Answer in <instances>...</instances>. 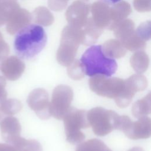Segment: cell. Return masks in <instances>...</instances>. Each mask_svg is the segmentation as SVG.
<instances>
[{"label":"cell","mask_w":151,"mask_h":151,"mask_svg":"<svg viewBox=\"0 0 151 151\" xmlns=\"http://www.w3.org/2000/svg\"><path fill=\"white\" fill-rule=\"evenodd\" d=\"M47 42V35L42 27L28 24L18 30L14 39V48L19 57L28 60L38 54Z\"/></svg>","instance_id":"obj_1"},{"label":"cell","mask_w":151,"mask_h":151,"mask_svg":"<svg viewBox=\"0 0 151 151\" xmlns=\"http://www.w3.org/2000/svg\"><path fill=\"white\" fill-rule=\"evenodd\" d=\"M84 74L93 77L96 75L111 76L117 70L116 60L107 56L100 45L88 48L83 54L80 61Z\"/></svg>","instance_id":"obj_2"},{"label":"cell","mask_w":151,"mask_h":151,"mask_svg":"<svg viewBox=\"0 0 151 151\" xmlns=\"http://www.w3.org/2000/svg\"><path fill=\"white\" fill-rule=\"evenodd\" d=\"M119 115L113 110L101 107L91 109L87 113V119L94 133L104 136L117 129Z\"/></svg>","instance_id":"obj_3"},{"label":"cell","mask_w":151,"mask_h":151,"mask_svg":"<svg viewBox=\"0 0 151 151\" xmlns=\"http://www.w3.org/2000/svg\"><path fill=\"white\" fill-rule=\"evenodd\" d=\"M63 119L67 140L71 144L81 143L85 135L81 129L89 127L86 111L70 107Z\"/></svg>","instance_id":"obj_4"},{"label":"cell","mask_w":151,"mask_h":151,"mask_svg":"<svg viewBox=\"0 0 151 151\" xmlns=\"http://www.w3.org/2000/svg\"><path fill=\"white\" fill-rule=\"evenodd\" d=\"M91 91L99 96L116 99L124 88V80L117 78H109L103 75H96L88 80Z\"/></svg>","instance_id":"obj_5"},{"label":"cell","mask_w":151,"mask_h":151,"mask_svg":"<svg viewBox=\"0 0 151 151\" xmlns=\"http://www.w3.org/2000/svg\"><path fill=\"white\" fill-rule=\"evenodd\" d=\"M117 129L123 132L130 139H147L151 134V120L146 116L132 122L127 116H120Z\"/></svg>","instance_id":"obj_6"},{"label":"cell","mask_w":151,"mask_h":151,"mask_svg":"<svg viewBox=\"0 0 151 151\" xmlns=\"http://www.w3.org/2000/svg\"><path fill=\"white\" fill-rule=\"evenodd\" d=\"M73 99L72 88L66 85H58L53 90L51 101L49 104L51 116L61 120L70 109Z\"/></svg>","instance_id":"obj_7"},{"label":"cell","mask_w":151,"mask_h":151,"mask_svg":"<svg viewBox=\"0 0 151 151\" xmlns=\"http://www.w3.org/2000/svg\"><path fill=\"white\" fill-rule=\"evenodd\" d=\"M27 103L40 119L45 120L51 116L49 111L48 94L45 90L41 88L33 90L28 97Z\"/></svg>","instance_id":"obj_8"},{"label":"cell","mask_w":151,"mask_h":151,"mask_svg":"<svg viewBox=\"0 0 151 151\" xmlns=\"http://www.w3.org/2000/svg\"><path fill=\"white\" fill-rule=\"evenodd\" d=\"M0 69L6 79L15 81L22 76L25 70V64L19 58L11 56L2 60Z\"/></svg>","instance_id":"obj_9"},{"label":"cell","mask_w":151,"mask_h":151,"mask_svg":"<svg viewBox=\"0 0 151 151\" xmlns=\"http://www.w3.org/2000/svg\"><path fill=\"white\" fill-rule=\"evenodd\" d=\"M0 130L3 139L11 144L15 138L19 136L21 127L16 117L7 116L0 121Z\"/></svg>","instance_id":"obj_10"},{"label":"cell","mask_w":151,"mask_h":151,"mask_svg":"<svg viewBox=\"0 0 151 151\" xmlns=\"http://www.w3.org/2000/svg\"><path fill=\"white\" fill-rule=\"evenodd\" d=\"M147 84L148 82L146 77L140 74H133L124 80L126 91L133 96L136 93L145 90Z\"/></svg>","instance_id":"obj_11"},{"label":"cell","mask_w":151,"mask_h":151,"mask_svg":"<svg viewBox=\"0 0 151 151\" xmlns=\"http://www.w3.org/2000/svg\"><path fill=\"white\" fill-rule=\"evenodd\" d=\"M151 111V94L149 93L143 99L136 101L132 106V113L136 118H142L149 114Z\"/></svg>","instance_id":"obj_12"},{"label":"cell","mask_w":151,"mask_h":151,"mask_svg":"<svg viewBox=\"0 0 151 151\" xmlns=\"http://www.w3.org/2000/svg\"><path fill=\"white\" fill-rule=\"evenodd\" d=\"M9 145L17 151H42V147L38 141L27 140L20 136L15 138Z\"/></svg>","instance_id":"obj_13"},{"label":"cell","mask_w":151,"mask_h":151,"mask_svg":"<svg viewBox=\"0 0 151 151\" xmlns=\"http://www.w3.org/2000/svg\"><path fill=\"white\" fill-rule=\"evenodd\" d=\"M76 151H112L104 142L97 139L88 140L80 143Z\"/></svg>","instance_id":"obj_14"},{"label":"cell","mask_w":151,"mask_h":151,"mask_svg":"<svg viewBox=\"0 0 151 151\" xmlns=\"http://www.w3.org/2000/svg\"><path fill=\"white\" fill-rule=\"evenodd\" d=\"M22 108L21 102L15 99H6L0 104V113L2 114L12 116L19 112Z\"/></svg>","instance_id":"obj_15"},{"label":"cell","mask_w":151,"mask_h":151,"mask_svg":"<svg viewBox=\"0 0 151 151\" xmlns=\"http://www.w3.org/2000/svg\"><path fill=\"white\" fill-rule=\"evenodd\" d=\"M17 6L14 0L0 1V26L6 23L12 12L17 9Z\"/></svg>","instance_id":"obj_16"},{"label":"cell","mask_w":151,"mask_h":151,"mask_svg":"<svg viewBox=\"0 0 151 151\" xmlns=\"http://www.w3.org/2000/svg\"><path fill=\"white\" fill-rule=\"evenodd\" d=\"M146 57L144 54H137L133 57L132 66L136 73L141 74L147 70L149 65V60Z\"/></svg>","instance_id":"obj_17"},{"label":"cell","mask_w":151,"mask_h":151,"mask_svg":"<svg viewBox=\"0 0 151 151\" xmlns=\"http://www.w3.org/2000/svg\"><path fill=\"white\" fill-rule=\"evenodd\" d=\"M68 76L75 80H78L83 78L85 75L83 68L80 62L75 63L68 69Z\"/></svg>","instance_id":"obj_18"},{"label":"cell","mask_w":151,"mask_h":151,"mask_svg":"<svg viewBox=\"0 0 151 151\" xmlns=\"http://www.w3.org/2000/svg\"><path fill=\"white\" fill-rule=\"evenodd\" d=\"M9 52L8 45L5 42L0 32V60H3L8 56Z\"/></svg>","instance_id":"obj_19"},{"label":"cell","mask_w":151,"mask_h":151,"mask_svg":"<svg viewBox=\"0 0 151 151\" xmlns=\"http://www.w3.org/2000/svg\"><path fill=\"white\" fill-rule=\"evenodd\" d=\"M6 80L4 77L0 76V104L6 99L7 92L5 90Z\"/></svg>","instance_id":"obj_20"},{"label":"cell","mask_w":151,"mask_h":151,"mask_svg":"<svg viewBox=\"0 0 151 151\" xmlns=\"http://www.w3.org/2000/svg\"><path fill=\"white\" fill-rule=\"evenodd\" d=\"M0 151H17L15 148L9 144L0 143Z\"/></svg>","instance_id":"obj_21"},{"label":"cell","mask_w":151,"mask_h":151,"mask_svg":"<svg viewBox=\"0 0 151 151\" xmlns=\"http://www.w3.org/2000/svg\"><path fill=\"white\" fill-rule=\"evenodd\" d=\"M106 4L108 5H113V4H116L118 2H119L120 1H121L122 0H99Z\"/></svg>","instance_id":"obj_22"},{"label":"cell","mask_w":151,"mask_h":151,"mask_svg":"<svg viewBox=\"0 0 151 151\" xmlns=\"http://www.w3.org/2000/svg\"><path fill=\"white\" fill-rule=\"evenodd\" d=\"M128 151H145L142 147H134L132 149H130V150H129Z\"/></svg>","instance_id":"obj_23"},{"label":"cell","mask_w":151,"mask_h":151,"mask_svg":"<svg viewBox=\"0 0 151 151\" xmlns=\"http://www.w3.org/2000/svg\"><path fill=\"white\" fill-rule=\"evenodd\" d=\"M1 117H2V114L0 113V121L1 120Z\"/></svg>","instance_id":"obj_24"},{"label":"cell","mask_w":151,"mask_h":151,"mask_svg":"<svg viewBox=\"0 0 151 151\" xmlns=\"http://www.w3.org/2000/svg\"><path fill=\"white\" fill-rule=\"evenodd\" d=\"M1 1V0H0V1Z\"/></svg>","instance_id":"obj_25"}]
</instances>
